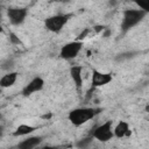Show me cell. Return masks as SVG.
Listing matches in <instances>:
<instances>
[{"mask_svg": "<svg viewBox=\"0 0 149 149\" xmlns=\"http://www.w3.org/2000/svg\"><path fill=\"white\" fill-rule=\"evenodd\" d=\"M101 112L102 109L100 107H78L69 112L68 119L73 126L79 127L95 118Z\"/></svg>", "mask_w": 149, "mask_h": 149, "instance_id": "1", "label": "cell"}, {"mask_svg": "<svg viewBox=\"0 0 149 149\" xmlns=\"http://www.w3.org/2000/svg\"><path fill=\"white\" fill-rule=\"evenodd\" d=\"M147 12L142 10V9H125L122 13V21H121V31L122 34L128 33L130 29H133L135 26H137L146 16H147Z\"/></svg>", "mask_w": 149, "mask_h": 149, "instance_id": "2", "label": "cell"}, {"mask_svg": "<svg viewBox=\"0 0 149 149\" xmlns=\"http://www.w3.org/2000/svg\"><path fill=\"white\" fill-rule=\"evenodd\" d=\"M71 17H72V14H56V15L49 16L44 20V28L51 33L58 34Z\"/></svg>", "mask_w": 149, "mask_h": 149, "instance_id": "3", "label": "cell"}, {"mask_svg": "<svg viewBox=\"0 0 149 149\" xmlns=\"http://www.w3.org/2000/svg\"><path fill=\"white\" fill-rule=\"evenodd\" d=\"M91 136L100 142H108L109 140H112L114 137V133H113V122L111 120L105 121L104 123L97 126L92 133Z\"/></svg>", "mask_w": 149, "mask_h": 149, "instance_id": "4", "label": "cell"}, {"mask_svg": "<svg viewBox=\"0 0 149 149\" xmlns=\"http://www.w3.org/2000/svg\"><path fill=\"white\" fill-rule=\"evenodd\" d=\"M83 41H71V42H68L65 43L62 48H61V51H59V57L62 59H65V61H71V59H74L78 54L80 52L81 48H83Z\"/></svg>", "mask_w": 149, "mask_h": 149, "instance_id": "5", "label": "cell"}, {"mask_svg": "<svg viewBox=\"0 0 149 149\" xmlns=\"http://www.w3.org/2000/svg\"><path fill=\"white\" fill-rule=\"evenodd\" d=\"M28 15V9L26 7H8L7 8V17L10 24L20 26L22 24Z\"/></svg>", "mask_w": 149, "mask_h": 149, "instance_id": "6", "label": "cell"}, {"mask_svg": "<svg viewBox=\"0 0 149 149\" xmlns=\"http://www.w3.org/2000/svg\"><path fill=\"white\" fill-rule=\"evenodd\" d=\"M44 87V79L41 77H34L21 91V94L23 97H30L34 93H37L42 91Z\"/></svg>", "mask_w": 149, "mask_h": 149, "instance_id": "7", "label": "cell"}, {"mask_svg": "<svg viewBox=\"0 0 149 149\" xmlns=\"http://www.w3.org/2000/svg\"><path fill=\"white\" fill-rule=\"evenodd\" d=\"M113 80V77L111 73L107 72H101L97 69L92 70V78H91V84L93 87H101L107 84H109Z\"/></svg>", "mask_w": 149, "mask_h": 149, "instance_id": "8", "label": "cell"}, {"mask_svg": "<svg viewBox=\"0 0 149 149\" xmlns=\"http://www.w3.org/2000/svg\"><path fill=\"white\" fill-rule=\"evenodd\" d=\"M70 76H71V79L74 83L77 90H80L83 86V66L72 65L70 68Z\"/></svg>", "mask_w": 149, "mask_h": 149, "instance_id": "9", "label": "cell"}, {"mask_svg": "<svg viewBox=\"0 0 149 149\" xmlns=\"http://www.w3.org/2000/svg\"><path fill=\"white\" fill-rule=\"evenodd\" d=\"M113 133H114V136L115 137L122 139L125 136H129L132 134V130L129 128L128 122H126V121H119L116 123V126L113 128Z\"/></svg>", "mask_w": 149, "mask_h": 149, "instance_id": "10", "label": "cell"}, {"mask_svg": "<svg viewBox=\"0 0 149 149\" xmlns=\"http://www.w3.org/2000/svg\"><path fill=\"white\" fill-rule=\"evenodd\" d=\"M17 72L16 71H8L6 74H3L0 78V87L1 88H8L12 87L17 79Z\"/></svg>", "mask_w": 149, "mask_h": 149, "instance_id": "11", "label": "cell"}, {"mask_svg": "<svg viewBox=\"0 0 149 149\" xmlns=\"http://www.w3.org/2000/svg\"><path fill=\"white\" fill-rule=\"evenodd\" d=\"M42 141L43 140H42L41 136H30V137L21 141L17 144V148H20V149H33V148H36L37 146H40Z\"/></svg>", "mask_w": 149, "mask_h": 149, "instance_id": "12", "label": "cell"}, {"mask_svg": "<svg viewBox=\"0 0 149 149\" xmlns=\"http://www.w3.org/2000/svg\"><path fill=\"white\" fill-rule=\"evenodd\" d=\"M36 130V127L34 126H30V125H27V123H21L16 127V129L13 132V135L14 136H27L29 134H31L33 132Z\"/></svg>", "mask_w": 149, "mask_h": 149, "instance_id": "13", "label": "cell"}, {"mask_svg": "<svg viewBox=\"0 0 149 149\" xmlns=\"http://www.w3.org/2000/svg\"><path fill=\"white\" fill-rule=\"evenodd\" d=\"M15 66V62H14V59L13 58H6V59H3L1 63H0V69L1 70H3V71H12V69Z\"/></svg>", "mask_w": 149, "mask_h": 149, "instance_id": "14", "label": "cell"}, {"mask_svg": "<svg viewBox=\"0 0 149 149\" xmlns=\"http://www.w3.org/2000/svg\"><path fill=\"white\" fill-rule=\"evenodd\" d=\"M135 5H137V7L144 12H149V0H132Z\"/></svg>", "mask_w": 149, "mask_h": 149, "instance_id": "15", "label": "cell"}, {"mask_svg": "<svg viewBox=\"0 0 149 149\" xmlns=\"http://www.w3.org/2000/svg\"><path fill=\"white\" fill-rule=\"evenodd\" d=\"M92 136H90V137H86V139H81V140H79L77 143H76V147H78V148H86V147H88L90 146V143L92 142Z\"/></svg>", "mask_w": 149, "mask_h": 149, "instance_id": "16", "label": "cell"}, {"mask_svg": "<svg viewBox=\"0 0 149 149\" xmlns=\"http://www.w3.org/2000/svg\"><path fill=\"white\" fill-rule=\"evenodd\" d=\"M9 41H10L12 44H21L20 38H19L17 35H16L15 33H13V31L9 33Z\"/></svg>", "mask_w": 149, "mask_h": 149, "instance_id": "17", "label": "cell"}, {"mask_svg": "<svg viewBox=\"0 0 149 149\" xmlns=\"http://www.w3.org/2000/svg\"><path fill=\"white\" fill-rule=\"evenodd\" d=\"M3 133H5V129H3V126L0 125V139L3 136Z\"/></svg>", "mask_w": 149, "mask_h": 149, "instance_id": "18", "label": "cell"}, {"mask_svg": "<svg viewBox=\"0 0 149 149\" xmlns=\"http://www.w3.org/2000/svg\"><path fill=\"white\" fill-rule=\"evenodd\" d=\"M52 2H62V3H64V2H68L69 0H51Z\"/></svg>", "mask_w": 149, "mask_h": 149, "instance_id": "19", "label": "cell"}, {"mask_svg": "<svg viewBox=\"0 0 149 149\" xmlns=\"http://www.w3.org/2000/svg\"><path fill=\"white\" fill-rule=\"evenodd\" d=\"M1 16H2V14H1V9H0V21H1Z\"/></svg>", "mask_w": 149, "mask_h": 149, "instance_id": "20", "label": "cell"}]
</instances>
